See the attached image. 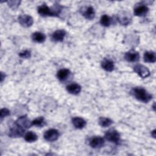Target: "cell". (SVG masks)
Returning <instances> with one entry per match:
<instances>
[{
  "label": "cell",
  "instance_id": "8992f818",
  "mask_svg": "<svg viewBox=\"0 0 156 156\" xmlns=\"http://www.w3.org/2000/svg\"><path fill=\"white\" fill-rule=\"evenodd\" d=\"M18 21L20 24L25 27L31 26L34 23V20L32 16L28 15H21L18 17Z\"/></svg>",
  "mask_w": 156,
  "mask_h": 156
},
{
  "label": "cell",
  "instance_id": "7c38bea8",
  "mask_svg": "<svg viewBox=\"0 0 156 156\" xmlns=\"http://www.w3.org/2000/svg\"><path fill=\"white\" fill-rule=\"evenodd\" d=\"M124 58L126 60L130 62H135L139 60L140 55L138 52L135 51H129L126 52L124 55Z\"/></svg>",
  "mask_w": 156,
  "mask_h": 156
},
{
  "label": "cell",
  "instance_id": "603a6c76",
  "mask_svg": "<svg viewBox=\"0 0 156 156\" xmlns=\"http://www.w3.org/2000/svg\"><path fill=\"white\" fill-rule=\"evenodd\" d=\"M100 23L101 25L105 27H108L110 25L111 23V18L107 15H104L101 16L100 20Z\"/></svg>",
  "mask_w": 156,
  "mask_h": 156
},
{
  "label": "cell",
  "instance_id": "7a4b0ae2",
  "mask_svg": "<svg viewBox=\"0 0 156 156\" xmlns=\"http://www.w3.org/2000/svg\"><path fill=\"white\" fill-rule=\"evenodd\" d=\"M105 137L107 140L114 143H118L120 140L119 133L118 131L113 129L107 131L105 135Z\"/></svg>",
  "mask_w": 156,
  "mask_h": 156
},
{
  "label": "cell",
  "instance_id": "5bb4252c",
  "mask_svg": "<svg viewBox=\"0 0 156 156\" xmlns=\"http://www.w3.org/2000/svg\"><path fill=\"white\" fill-rule=\"evenodd\" d=\"M72 122H73V124L74 125V126L76 129H81L83 128L86 126V124H87L85 119H83V118H82L80 117L73 118L72 119Z\"/></svg>",
  "mask_w": 156,
  "mask_h": 156
},
{
  "label": "cell",
  "instance_id": "83f0119b",
  "mask_svg": "<svg viewBox=\"0 0 156 156\" xmlns=\"http://www.w3.org/2000/svg\"><path fill=\"white\" fill-rule=\"evenodd\" d=\"M151 135H152L154 138H155V130H154L153 131L151 132Z\"/></svg>",
  "mask_w": 156,
  "mask_h": 156
},
{
  "label": "cell",
  "instance_id": "4fadbf2b",
  "mask_svg": "<svg viewBox=\"0 0 156 156\" xmlns=\"http://www.w3.org/2000/svg\"><path fill=\"white\" fill-rule=\"evenodd\" d=\"M66 32L64 30H57L52 35V39L55 41H62L65 37Z\"/></svg>",
  "mask_w": 156,
  "mask_h": 156
},
{
  "label": "cell",
  "instance_id": "ac0fdd59",
  "mask_svg": "<svg viewBox=\"0 0 156 156\" xmlns=\"http://www.w3.org/2000/svg\"><path fill=\"white\" fill-rule=\"evenodd\" d=\"M144 60L147 63H154L156 61L155 53L153 51H147L144 54Z\"/></svg>",
  "mask_w": 156,
  "mask_h": 156
},
{
  "label": "cell",
  "instance_id": "d4e9b609",
  "mask_svg": "<svg viewBox=\"0 0 156 156\" xmlns=\"http://www.w3.org/2000/svg\"><path fill=\"white\" fill-rule=\"evenodd\" d=\"M20 57L24 58H27L30 57V52L28 50H24L19 53Z\"/></svg>",
  "mask_w": 156,
  "mask_h": 156
},
{
  "label": "cell",
  "instance_id": "44dd1931",
  "mask_svg": "<svg viewBox=\"0 0 156 156\" xmlns=\"http://www.w3.org/2000/svg\"><path fill=\"white\" fill-rule=\"evenodd\" d=\"M37 135L35 133L30 131L27 132L25 135H24V140L27 141V142H34L35 141L37 140Z\"/></svg>",
  "mask_w": 156,
  "mask_h": 156
},
{
  "label": "cell",
  "instance_id": "ba28073f",
  "mask_svg": "<svg viewBox=\"0 0 156 156\" xmlns=\"http://www.w3.org/2000/svg\"><path fill=\"white\" fill-rule=\"evenodd\" d=\"M25 130L20 127V126H17L15 123V126H13L10 130L9 132V136L12 138H18L22 136L24 133Z\"/></svg>",
  "mask_w": 156,
  "mask_h": 156
},
{
  "label": "cell",
  "instance_id": "cb8c5ba5",
  "mask_svg": "<svg viewBox=\"0 0 156 156\" xmlns=\"http://www.w3.org/2000/svg\"><path fill=\"white\" fill-rule=\"evenodd\" d=\"M44 119L42 116L35 118L34 120L32 121V126H35L38 127H41L44 125Z\"/></svg>",
  "mask_w": 156,
  "mask_h": 156
},
{
  "label": "cell",
  "instance_id": "277c9868",
  "mask_svg": "<svg viewBox=\"0 0 156 156\" xmlns=\"http://www.w3.org/2000/svg\"><path fill=\"white\" fill-rule=\"evenodd\" d=\"M59 133L55 129H51L46 130L44 134V138L46 141H54L58 138Z\"/></svg>",
  "mask_w": 156,
  "mask_h": 156
},
{
  "label": "cell",
  "instance_id": "52a82bcc",
  "mask_svg": "<svg viewBox=\"0 0 156 156\" xmlns=\"http://www.w3.org/2000/svg\"><path fill=\"white\" fill-rule=\"evenodd\" d=\"M38 13L43 16H56L57 14L54 10H52L49 7L45 4H43L38 8Z\"/></svg>",
  "mask_w": 156,
  "mask_h": 156
},
{
  "label": "cell",
  "instance_id": "e0dca14e",
  "mask_svg": "<svg viewBox=\"0 0 156 156\" xmlns=\"http://www.w3.org/2000/svg\"><path fill=\"white\" fill-rule=\"evenodd\" d=\"M102 68L107 71H112L114 69V63L110 59H104L101 63Z\"/></svg>",
  "mask_w": 156,
  "mask_h": 156
},
{
  "label": "cell",
  "instance_id": "484cf974",
  "mask_svg": "<svg viewBox=\"0 0 156 156\" xmlns=\"http://www.w3.org/2000/svg\"><path fill=\"white\" fill-rule=\"evenodd\" d=\"M8 4L9 6L13 9L16 8L20 4V1H8Z\"/></svg>",
  "mask_w": 156,
  "mask_h": 156
},
{
  "label": "cell",
  "instance_id": "4316f807",
  "mask_svg": "<svg viewBox=\"0 0 156 156\" xmlns=\"http://www.w3.org/2000/svg\"><path fill=\"white\" fill-rule=\"evenodd\" d=\"M10 115V112L7 108H2L1 110V118L6 117Z\"/></svg>",
  "mask_w": 156,
  "mask_h": 156
},
{
  "label": "cell",
  "instance_id": "3957f363",
  "mask_svg": "<svg viewBox=\"0 0 156 156\" xmlns=\"http://www.w3.org/2000/svg\"><path fill=\"white\" fill-rule=\"evenodd\" d=\"M133 69L141 78L147 77L150 75V71L147 67L143 65H136L133 67Z\"/></svg>",
  "mask_w": 156,
  "mask_h": 156
},
{
  "label": "cell",
  "instance_id": "f1b7e54d",
  "mask_svg": "<svg viewBox=\"0 0 156 156\" xmlns=\"http://www.w3.org/2000/svg\"><path fill=\"white\" fill-rule=\"evenodd\" d=\"M1 82H2L3 79L5 78V76L4 77V76H3V73H2V72H1Z\"/></svg>",
  "mask_w": 156,
  "mask_h": 156
},
{
  "label": "cell",
  "instance_id": "2e32d148",
  "mask_svg": "<svg viewBox=\"0 0 156 156\" xmlns=\"http://www.w3.org/2000/svg\"><path fill=\"white\" fill-rule=\"evenodd\" d=\"M67 91L72 94H77L81 91V87L77 83H71L66 87Z\"/></svg>",
  "mask_w": 156,
  "mask_h": 156
},
{
  "label": "cell",
  "instance_id": "5b68a950",
  "mask_svg": "<svg viewBox=\"0 0 156 156\" xmlns=\"http://www.w3.org/2000/svg\"><path fill=\"white\" fill-rule=\"evenodd\" d=\"M15 123L24 130L29 128L31 126H32V122L30 121L26 116H22L18 118Z\"/></svg>",
  "mask_w": 156,
  "mask_h": 156
},
{
  "label": "cell",
  "instance_id": "6da1fadb",
  "mask_svg": "<svg viewBox=\"0 0 156 156\" xmlns=\"http://www.w3.org/2000/svg\"><path fill=\"white\" fill-rule=\"evenodd\" d=\"M131 92L132 95L141 102L146 103L152 99V96L144 88L135 87Z\"/></svg>",
  "mask_w": 156,
  "mask_h": 156
},
{
  "label": "cell",
  "instance_id": "8fae6325",
  "mask_svg": "<svg viewBox=\"0 0 156 156\" xmlns=\"http://www.w3.org/2000/svg\"><path fill=\"white\" fill-rule=\"evenodd\" d=\"M83 11L82 12V15L84 16L85 18L87 20H93L95 16V12L93 7L88 6L87 7L83 8Z\"/></svg>",
  "mask_w": 156,
  "mask_h": 156
},
{
  "label": "cell",
  "instance_id": "7402d4cb",
  "mask_svg": "<svg viewBox=\"0 0 156 156\" xmlns=\"http://www.w3.org/2000/svg\"><path fill=\"white\" fill-rule=\"evenodd\" d=\"M112 122H113L112 120L108 118L101 117L99 119V125L103 127H107L110 126L112 124Z\"/></svg>",
  "mask_w": 156,
  "mask_h": 156
},
{
  "label": "cell",
  "instance_id": "d6986e66",
  "mask_svg": "<svg viewBox=\"0 0 156 156\" xmlns=\"http://www.w3.org/2000/svg\"><path fill=\"white\" fill-rule=\"evenodd\" d=\"M32 40L37 43H43L45 41L46 36L44 34H43L41 32H36L34 33L32 35Z\"/></svg>",
  "mask_w": 156,
  "mask_h": 156
},
{
  "label": "cell",
  "instance_id": "ffe728a7",
  "mask_svg": "<svg viewBox=\"0 0 156 156\" xmlns=\"http://www.w3.org/2000/svg\"><path fill=\"white\" fill-rule=\"evenodd\" d=\"M69 70L68 69H62L58 71L57 76L60 80L63 81L65 80L68 77V76L69 74Z\"/></svg>",
  "mask_w": 156,
  "mask_h": 156
},
{
  "label": "cell",
  "instance_id": "9c48e42d",
  "mask_svg": "<svg viewBox=\"0 0 156 156\" xmlns=\"http://www.w3.org/2000/svg\"><path fill=\"white\" fill-rule=\"evenodd\" d=\"M104 144V140L101 136H94L90 140V145L93 148H100Z\"/></svg>",
  "mask_w": 156,
  "mask_h": 156
},
{
  "label": "cell",
  "instance_id": "30bf717a",
  "mask_svg": "<svg viewBox=\"0 0 156 156\" xmlns=\"http://www.w3.org/2000/svg\"><path fill=\"white\" fill-rule=\"evenodd\" d=\"M118 19L122 25H127L131 21V16L127 12H121L118 14Z\"/></svg>",
  "mask_w": 156,
  "mask_h": 156
},
{
  "label": "cell",
  "instance_id": "9a60e30c",
  "mask_svg": "<svg viewBox=\"0 0 156 156\" xmlns=\"http://www.w3.org/2000/svg\"><path fill=\"white\" fill-rule=\"evenodd\" d=\"M149 10V9L146 5H138L134 9V14L138 16H141L145 15Z\"/></svg>",
  "mask_w": 156,
  "mask_h": 156
}]
</instances>
